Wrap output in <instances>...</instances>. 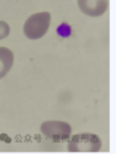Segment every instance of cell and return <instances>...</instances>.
Masks as SVG:
<instances>
[{
    "instance_id": "1",
    "label": "cell",
    "mask_w": 116,
    "mask_h": 154,
    "mask_svg": "<svg viewBox=\"0 0 116 154\" xmlns=\"http://www.w3.org/2000/svg\"><path fill=\"white\" fill-rule=\"evenodd\" d=\"M51 24V14L49 12H39L31 15L23 24V34L26 38L39 39L47 34Z\"/></svg>"
},
{
    "instance_id": "2",
    "label": "cell",
    "mask_w": 116,
    "mask_h": 154,
    "mask_svg": "<svg viewBox=\"0 0 116 154\" xmlns=\"http://www.w3.org/2000/svg\"><path fill=\"white\" fill-rule=\"evenodd\" d=\"M68 150L70 152H98L102 141L94 133H79L68 139Z\"/></svg>"
},
{
    "instance_id": "3",
    "label": "cell",
    "mask_w": 116,
    "mask_h": 154,
    "mask_svg": "<svg viewBox=\"0 0 116 154\" xmlns=\"http://www.w3.org/2000/svg\"><path fill=\"white\" fill-rule=\"evenodd\" d=\"M40 132L54 143H63L72 134V127L61 120H47L40 125Z\"/></svg>"
},
{
    "instance_id": "4",
    "label": "cell",
    "mask_w": 116,
    "mask_h": 154,
    "mask_svg": "<svg viewBox=\"0 0 116 154\" xmlns=\"http://www.w3.org/2000/svg\"><path fill=\"white\" fill-rule=\"evenodd\" d=\"M81 13L90 17H99L107 12L109 0H77Z\"/></svg>"
},
{
    "instance_id": "5",
    "label": "cell",
    "mask_w": 116,
    "mask_h": 154,
    "mask_svg": "<svg viewBox=\"0 0 116 154\" xmlns=\"http://www.w3.org/2000/svg\"><path fill=\"white\" fill-rule=\"evenodd\" d=\"M14 64V53L5 47H0V79L3 78Z\"/></svg>"
},
{
    "instance_id": "6",
    "label": "cell",
    "mask_w": 116,
    "mask_h": 154,
    "mask_svg": "<svg viewBox=\"0 0 116 154\" xmlns=\"http://www.w3.org/2000/svg\"><path fill=\"white\" fill-rule=\"evenodd\" d=\"M10 32H11V29H10L9 24L5 21L0 20V39L7 38L10 35Z\"/></svg>"
}]
</instances>
